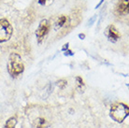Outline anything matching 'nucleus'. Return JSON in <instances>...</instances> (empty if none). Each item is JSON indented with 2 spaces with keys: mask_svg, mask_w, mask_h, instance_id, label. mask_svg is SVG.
I'll return each instance as SVG.
<instances>
[{
  "mask_svg": "<svg viewBox=\"0 0 129 128\" xmlns=\"http://www.w3.org/2000/svg\"><path fill=\"white\" fill-rule=\"evenodd\" d=\"M45 1H46V0H39V3H40V4H44V3H45Z\"/></svg>",
  "mask_w": 129,
  "mask_h": 128,
  "instance_id": "13",
  "label": "nucleus"
},
{
  "mask_svg": "<svg viewBox=\"0 0 129 128\" xmlns=\"http://www.w3.org/2000/svg\"><path fill=\"white\" fill-rule=\"evenodd\" d=\"M16 123H17L16 118L12 117V118H10L8 121H7V122L5 123V125H4L3 128H15Z\"/></svg>",
  "mask_w": 129,
  "mask_h": 128,
  "instance_id": "7",
  "label": "nucleus"
},
{
  "mask_svg": "<svg viewBox=\"0 0 129 128\" xmlns=\"http://www.w3.org/2000/svg\"><path fill=\"white\" fill-rule=\"evenodd\" d=\"M24 67L22 62V58L19 54L12 52L10 55L8 63V70L12 77H17L23 72Z\"/></svg>",
  "mask_w": 129,
  "mask_h": 128,
  "instance_id": "1",
  "label": "nucleus"
},
{
  "mask_svg": "<svg viewBox=\"0 0 129 128\" xmlns=\"http://www.w3.org/2000/svg\"><path fill=\"white\" fill-rule=\"evenodd\" d=\"M76 80H77V86L79 89H81V87H83V80H82V79L80 77H77L76 78Z\"/></svg>",
  "mask_w": 129,
  "mask_h": 128,
  "instance_id": "11",
  "label": "nucleus"
},
{
  "mask_svg": "<svg viewBox=\"0 0 129 128\" xmlns=\"http://www.w3.org/2000/svg\"><path fill=\"white\" fill-rule=\"evenodd\" d=\"M80 38H81V39H83V38H84V35H80Z\"/></svg>",
  "mask_w": 129,
  "mask_h": 128,
  "instance_id": "15",
  "label": "nucleus"
},
{
  "mask_svg": "<svg viewBox=\"0 0 129 128\" xmlns=\"http://www.w3.org/2000/svg\"><path fill=\"white\" fill-rule=\"evenodd\" d=\"M49 31V23L47 20H42L39 25V28L37 29L36 35L39 39H41Z\"/></svg>",
  "mask_w": 129,
  "mask_h": 128,
  "instance_id": "4",
  "label": "nucleus"
},
{
  "mask_svg": "<svg viewBox=\"0 0 129 128\" xmlns=\"http://www.w3.org/2000/svg\"><path fill=\"white\" fill-rule=\"evenodd\" d=\"M128 106L123 103H118L111 107L110 111V118L117 122H123L128 116Z\"/></svg>",
  "mask_w": 129,
  "mask_h": 128,
  "instance_id": "2",
  "label": "nucleus"
},
{
  "mask_svg": "<svg viewBox=\"0 0 129 128\" xmlns=\"http://www.w3.org/2000/svg\"><path fill=\"white\" fill-rule=\"evenodd\" d=\"M103 1H104V0H101V1H100V3L98 4V5H97V6H96V8H98V7H99L100 5H101V4H102V2H103ZM96 8H95V9H96Z\"/></svg>",
  "mask_w": 129,
  "mask_h": 128,
  "instance_id": "14",
  "label": "nucleus"
},
{
  "mask_svg": "<svg viewBox=\"0 0 129 128\" xmlns=\"http://www.w3.org/2000/svg\"><path fill=\"white\" fill-rule=\"evenodd\" d=\"M12 35V27L7 20H0V42H5Z\"/></svg>",
  "mask_w": 129,
  "mask_h": 128,
  "instance_id": "3",
  "label": "nucleus"
},
{
  "mask_svg": "<svg viewBox=\"0 0 129 128\" xmlns=\"http://www.w3.org/2000/svg\"><path fill=\"white\" fill-rule=\"evenodd\" d=\"M117 12L121 15H125L128 13V0H122L117 7Z\"/></svg>",
  "mask_w": 129,
  "mask_h": 128,
  "instance_id": "6",
  "label": "nucleus"
},
{
  "mask_svg": "<svg viewBox=\"0 0 129 128\" xmlns=\"http://www.w3.org/2000/svg\"><path fill=\"white\" fill-rule=\"evenodd\" d=\"M95 19H96V16L94 15V16L93 17V18H92L90 21H89V25H92V24H93V22H94V20H95Z\"/></svg>",
  "mask_w": 129,
  "mask_h": 128,
  "instance_id": "12",
  "label": "nucleus"
},
{
  "mask_svg": "<svg viewBox=\"0 0 129 128\" xmlns=\"http://www.w3.org/2000/svg\"><path fill=\"white\" fill-rule=\"evenodd\" d=\"M106 35L107 37L109 38L110 40H112V41H116L117 39L120 38L119 33L117 32L116 28L113 25H110L106 30Z\"/></svg>",
  "mask_w": 129,
  "mask_h": 128,
  "instance_id": "5",
  "label": "nucleus"
},
{
  "mask_svg": "<svg viewBox=\"0 0 129 128\" xmlns=\"http://www.w3.org/2000/svg\"><path fill=\"white\" fill-rule=\"evenodd\" d=\"M66 21H67V18H66V16H61V17H60V18L58 19V21H57V22H56L55 29H58V28H60V27H62V26L66 23Z\"/></svg>",
  "mask_w": 129,
  "mask_h": 128,
  "instance_id": "9",
  "label": "nucleus"
},
{
  "mask_svg": "<svg viewBox=\"0 0 129 128\" xmlns=\"http://www.w3.org/2000/svg\"><path fill=\"white\" fill-rule=\"evenodd\" d=\"M48 123L44 119L39 118L36 120V128H47Z\"/></svg>",
  "mask_w": 129,
  "mask_h": 128,
  "instance_id": "8",
  "label": "nucleus"
},
{
  "mask_svg": "<svg viewBox=\"0 0 129 128\" xmlns=\"http://www.w3.org/2000/svg\"><path fill=\"white\" fill-rule=\"evenodd\" d=\"M67 80H59V81H57V86L60 88V89H64V87L67 86Z\"/></svg>",
  "mask_w": 129,
  "mask_h": 128,
  "instance_id": "10",
  "label": "nucleus"
}]
</instances>
